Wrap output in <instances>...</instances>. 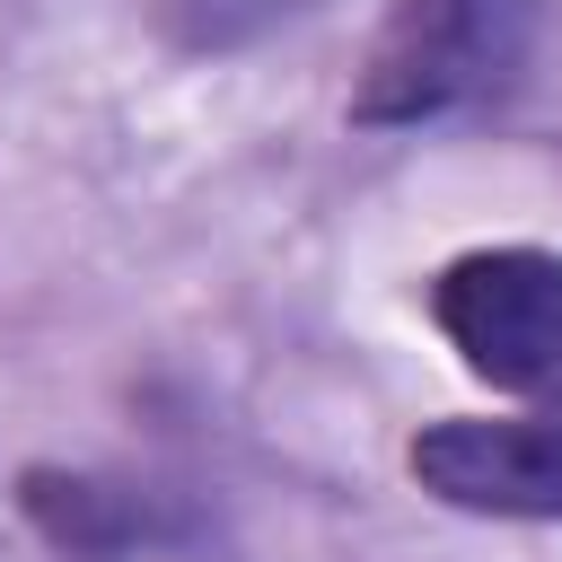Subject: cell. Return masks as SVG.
Listing matches in <instances>:
<instances>
[{"instance_id": "1", "label": "cell", "mask_w": 562, "mask_h": 562, "mask_svg": "<svg viewBox=\"0 0 562 562\" xmlns=\"http://www.w3.org/2000/svg\"><path fill=\"white\" fill-rule=\"evenodd\" d=\"M536 44V0H395L351 79L360 132H422L492 105Z\"/></svg>"}, {"instance_id": "4", "label": "cell", "mask_w": 562, "mask_h": 562, "mask_svg": "<svg viewBox=\"0 0 562 562\" xmlns=\"http://www.w3.org/2000/svg\"><path fill=\"white\" fill-rule=\"evenodd\" d=\"M26 518L79 562H114L132 536H149V509L114 483H88V474H26Z\"/></svg>"}, {"instance_id": "3", "label": "cell", "mask_w": 562, "mask_h": 562, "mask_svg": "<svg viewBox=\"0 0 562 562\" xmlns=\"http://www.w3.org/2000/svg\"><path fill=\"white\" fill-rule=\"evenodd\" d=\"M404 474L465 518H562V413H457L404 448Z\"/></svg>"}, {"instance_id": "2", "label": "cell", "mask_w": 562, "mask_h": 562, "mask_svg": "<svg viewBox=\"0 0 562 562\" xmlns=\"http://www.w3.org/2000/svg\"><path fill=\"white\" fill-rule=\"evenodd\" d=\"M439 342L465 378L527 413H562V255L553 246H465L422 290Z\"/></svg>"}]
</instances>
